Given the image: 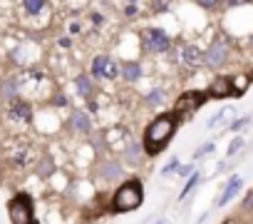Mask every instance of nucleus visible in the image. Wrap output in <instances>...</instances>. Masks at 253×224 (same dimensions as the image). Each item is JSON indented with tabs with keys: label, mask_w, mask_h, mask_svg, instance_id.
<instances>
[{
	"label": "nucleus",
	"mask_w": 253,
	"mask_h": 224,
	"mask_svg": "<svg viewBox=\"0 0 253 224\" xmlns=\"http://www.w3.org/2000/svg\"><path fill=\"white\" fill-rule=\"evenodd\" d=\"M176 127H179V117L174 115V112H162V115H157L147 130H144V137H142V150L147 157H159L169 142L174 140L176 135Z\"/></svg>",
	"instance_id": "f257e3e1"
},
{
	"label": "nucleus",
	"mask_w": 253,
	"mask_h": 224,
	"mask_svg": "<svg viewBox=\"0 0 253 224\" xmlns=\"http://www.w3.org/2000/svg\"><path fill=\"white\" fill-rule=\"evenodd\" d=\"M144 204V182L139 177H126L117 184L109 199V212L112 214H129Z\"/></svg>",
	"instance_id": "f03ea898"
},
{
	"label": "nucleus",
	"mask_w": 253,
	"mask_h": 224,
	"mask_svg": "<svg viewBox=\"0 0 253 224\" xmlns=\"http://www.w3.org/2000/svg\"><path fill=\"white\" fill-rule=\"evenodd\" d=\"M139 48L147 55H164L171 50V38L164 28H144L139 33Z\"/></svg>",
	"instance_id": "7ed1b4c3"
},
{
	"label": "nucleus",
	"mask_w": 253,
	"mask_h": 224,
	"mask_svg": "<svg viewBox=\"0 0 253 224\" xmlns=\"http://www.w3.org/2000/svg\"><path fill=\"white\" fill-rule=\"evenodd\" d=\"M8 217L13 224H35V207L28 192H18L8 202Z\"/></svg>",
	"instance_id": "20e7f679"
},
{
	"label": "nucleus",
	"mask_w": 253,
	"mask_h": 224,
	"mask_svg": "<svg viewBox=\"0 0 253 224\" xmlns=\"http://www.w3.org/2000/svg\"><path fill=\"white\" fill-rule=\"evenodd\" d=\"M89 77L94 82H112L119 77V62L117 57L107 55V53H99L89 60Z\"/></svg>",
	"instance_id": "39448f33"
},
{
	"label": "nucleus",
	"mask_w": 253,
	"mask_h": 224,
	"mask_svg": "<svg viewBox=\"0 0 253 224\" xmlns=\"http://www.w3.org/2000/svg\"><path fill=\"white\" fill-rule=\"evenodd\" d=\"M209 100V92L206 90H186L176 97L174 102V115L176 117H184V115H194V112Z\"/></svg>",
	"instance_id": "423d86ee"
},
{
	"label": "nucleus",
	"mask_w": 253,
	"mask_h": 224,
	"mask_svg": "<svg viewBox=\"0 0 253 224\" xmlns=\"http://www.w3.org/2000/svg\"><path fill=\"white\" fill-rule=\"evenodd\" d=\"M94 177L99 182H104V184L122 182L124 179V165H122V160H117V157H102V160H97Z\"/></svg>",
	"instance_id": "0eeeda50"
},
{
	"label": "nucleus",
	"mask_w": 253,
	"mask_h": 224,
	"mask_svg": "<svg viewBox=\"0 0 253 224\" xmlns=\"http://www.w3.org/2000/svg\"><path fill=\"white\" fill-rule=\"evenodd\" d=\"M226 60H228V43L223 38H213L211 45L204 50V65L211 70H218L226 65Z\"/></svg>",
	"instance_id": "6e6552de"
},
{
	"label": "nucleus",
	"mask_w": 253,
	"mask_h": 224,
	"mask_svg": "<svg viewBox=\"0 0 253 224\" xmlns=\"http://www.w3.org/2000/svg\"><path fill=\"white\" fill-rule=\"evenodd\" d=\"M70 130L72 132H77V135H82V137H89L92 135V127H94V122H92V117H89V112L87 110H72L70 112Z\"/></svg>",
	"instance_id": "1a4fd4ad"
},
{
	"label": "nucleus",
	"mask_w": 253,
	"mask_h": 224,
	"mask_svg": "<svg viewBox=\"0 0 253 224\" xmlns=\"http://www.w3.org/2000/svg\"><path fill=\"white\" fill-rule=\"evenodd\" d=\"M8 117L13 120V122H33L35 120V115H33V105L30 102H25V100H13L10 102V107H8Z\"/></svg>",
	"instance_id": "9d476101"
},
{
	"label": "nucleus",
	"mask_w": 253,
	"mask_h": 224,
	"mask_svg": "<svg viewBox=\"0 0 253 224\" xmlns=\"http://www.w3.org/2000/svg\"><path fill=\"white\" fill-rule=\"evenodd\" d=\"M179 60H181V65H184V67L196 70V67H201V65H204V50H199L196 45L186 43V45H181V48H179Z\"/></svg>",
	"instance_id": "9b49d317"
},
{
	"label": "nucleus",
	"mask_w": 253,
	"mask_h": 224,
	"mask_svg": "<svg viewBox=\"0 0 253 224\" xmlns=\"http://www.w3.org/2000/svg\"><path fill=\"white\" fill-rule=\"evenodd\" d=\"M147 160L144 150H142V142H134L129 140L126 142V147L122 150V165H129V167H142Z\"/></svg>",
	"instance_id": "f8f14e48"
},
{
	"label": "nucleus",
	"mask_w": 253,
	"mask_h": 224,
	"mask_svg": "<svg viewBox=\"0 0 253 224\" xmlns=\"http://www.w3.org/2000/svg\"><path fill=\"white\" fill-rule=\"evenodd\" d=\"M75 92H77V97H82L84 102L97 95V82L89 77V72H80V75L75 77Z\"/></svg>",
	"instance_id": "ddd939ff"
},
{
	"label": "nucleus",
	"mask_w": 253,
	"mask_h": 224,
	"mask_svg": "<svg viewBox=\"0 0 253 224\" xmlns=\"http://www.w3.org/2000/svg\"><path fill=\"white\" fill-rule=\"evenodd\" d=\"M20 95V77L18 75H8L0 80V100L3 102H13Z\"/></svg>",
	"instance_id": "4468645a"
},
{
	"label": "nucleus",
	"mask_w": 253,
	"mask_h": 224,
	"mask_svg": "<svg viewBox=\"0 0 253 224\" xmlns=\"http://www.w3.org/2000/svg\"><path fill=\"white\" fill-rule=\"evenodd\" d=\"M206 92H209V97H228V95L238 97V92L233 87V80H228V77H216Z\"/></svg>",
	"instance_id": "2eb2a0df"
},
{
	"label": "nucleus",
	"mask_w": 253,
	"mask_h": 224,
	"mask_svg": "<svg viewBox=\"0 0 253 224\" xmlns=\"http://www.w3.org/2000/svg\"><path fill=\"white\" fill-rule=\"evenodd\" d=\"M142 62H137V60H124V62H119V77L124 80V82H139L142 80Z\"/></svg>",
	"instance_id": "dca6fc26"
},
{
	"label": "nucleus",
	"mask_w": 253,
	"mask_h": 224,
	"mask_svg": "<svg viewBox=\"0 0 253 224\" xmlns=\"http://www.w3.org/2000/svg\"><path fill=\"white\" fill-rule=\"evenodd\" d=\"M241 187H243V179L238 177V174H233L231 179H228V184L223 187V192H221V197L216 199V207H226L238 192H241Z\"/></svg>",
	"instance_id": "f3484780"
},
{
	"label": "nucleus",
	"mask_w": 253,
	"mask_h": 224,
	"mask_svg": "<svg viewBox=\"0 0 253 224\" xmlns=\"http://www.w3.org/2000/svg\"><path fill=\"white\" fill-rule=\"evenodd\" d=\"M55 172H57V167H55V160H52L50 155H42V157L35 162V174H38V177L47 179V177H52Z\"/></svg>",
	"instance_id": "a211bd4d"
},
{
	"label": "nucleus",
	"mask_w": 253,
	"mask_h": 224,
	"mask_svg": "<svg viewBox=\"0 0 253 224\" xmlns=\"http://www.w3.org/2000/svg\"><path fill=\"white\" fill-rule=\"evenodd\" d=\"M20 5H23V15H28V18H38V15L45 13L47 0H20Z\"/></svg>",
	"instance_id": "6ab92c4d"
},
{
	"label": "nucleus",
	"mask_w": 253,
	"mask_h": 224,
	"mask_svg": "<svg viewBox=\"0 0 253 224\" xmlns=\"http://www.w3.org/2000/svg\"><path fill=\"white\" fill-rule=\"evenodd\" d=\"M164 100H167V92H164L162 87H157V90H149V92L144 95V105H147V107H159Z\"/></svg>",
	"instance_id": "aec40b11"
},
{
	"label": "nucleus",
	"mask_w": 253,
	"mask_h": 224,
	"mask_svg": "<svg viewBox=\"0 0 253 224\" xmlns=\"http://www.w3.org/2000/svg\"><path fill=\"white\" fill-rule=\"evenodd\" d=\"M199 179H201V174H199V172H194V174H191V177L186 179V184H184V189L179 192V197H176V199H179V202H184V199H186V197H189V194H191V192L196 189Z\"/></svg>",
	"instance_id": "412c9836"
},
{
	"label": "nucleus",
	"mask_w": 253,
	"mask_h": 224,
	"mask_svg": "<svg viewBox=\"0 0 253 224\" xmlns=\"http://www.w3.org/2000/svg\"><path fill=\"white\" fill-rule=\"evenodd\" d=\"M179 167H181L179 157H171V160L162 167V172H159V174H162V177H171V174H176V172H179Z\"/></svg>",
	"instance_id": "4be33fe9"
},
{
	"label": "nucleus",
	"mask_w": 253,
	"mask_h": 224,
	"mask_svg": "<svg viewBox=\"0 0 253 224\" xmlns=\"http://www.w3.org/2000/svg\"><path fill=\"white\" fill-rule=\"evenodd\" d=\"M213 150H216V145H213V142H206V145H201V147L194 152V162H196V160H204V157H209Z\"/></svg>",
	"instance_id": "5701e85b"
},
{
	"label": "nucleus",
	"mask_w": 253,
	"mask_h": 224,
	"mask_svg": "<svg viewBox=\"0 0 253 224\" xmlns=\"http://www.w3.org/2000/svg\"><path fill=\"white\" fill-rule=\"evenodd\" d=\"M171 5V0H152V10L154 13H167Z\"/></svg>",
	"instance_id": "b1692460"
},
{
	"label": "nucleus",
	"mask_w": 253,
	"mask_h": 224,
	"mask_svg": "<svg viewBox=\"0 0 253 224\" xmlns=\"http://www.w3.org/2000/svg\"><path fill=\"white\" fill-rule=\"evenodd\" d=\"M241 147H243V137H233V140H231V145H228V150H226V155H228V157H233Z\"/></svg>",
	"instance_id": "393cba45"
},
{
	"label": "nucleus",
	"mask_w": 253,
	"mask_h": 224,
	"mask_svg": "<svg viewBox=\"0 0 253 224\" xmlns=\"http://www.w3.org/2000/svg\"><path fill=\"white\" fill-rule=\"evenodd\" d=\"M228 112H231L228 107H226V110H218V112H216V115H213V117H211V120H209L206 125H209V127H213V125H218V122H221V120H223V117L228 115Z\"/></svg>",
	"instance_id": "a878e982"
},
{
	"label": "nucleus",
	"mask_w": 253,
	"mask_h": 224,
	"mask_svg": "<svg viewBox=\"0 0 253 224\" xmlns=\"http://www.w3.org/2000/svg\"><path fill=\"white\" fill-rule=\"evenodd\" d=\"M67 95H62V92H57V95H52V105L55 107H67Z\"/></svg>",
	"instance_id": "bb28decb"
},
{
	"label": "nucleus",
	"mask_w": 253,
	"mask_h": 224,
	"mask_svg": "<svg viewBox=\"0 0 253 224\" xmlns=\"http://www.w3.org/2000/svg\"><path fill=\"white\" fill-rule=\"evenodd\" d=\"M248 122H251V117H241V120L231 122V127H228V130H231V132H238V130H243V127H246Z\"/></svg>",
	"instance_id": "cd10ccee"
},
{
	"label": "nucleus",
	"mask_w": 253,
	"mask_h": 224,
	"mask_svg": "<svg viewBox=\"0 0 253 224\" xmlns=\"http://www.w3.org/2000/svg\"><path fill=\"white\" fill-rule=\"evenodd\" d=\"M176 174H179V177H184V179H189V177L194 174V165H181Z\"/></svg>",
	"instance_id": "c85d7f7f"
},
{
	"label": "nucleus",
	"mask_w": 253,
	"mask_h": 224,
	"mask_svg": "<svg viewBox=\"0 0 253 224\" xmlns=\"http://www.w3.org/2000/svg\"><path fill=\"white\" fill-rule=\"evenodd\" d=\"M194 3H196L199 8H204V10H211V8L218 5V0H194Z\"/></svg>",
	"instance_id": "c756f323"
},
{
	"label": "nucleus",
	"mask_w": 253,
	"mask_h": 224,
	"mask_svg": "<svg viewBox=\"0 0 253 224\" xmlns=\"http://www.w3.org/2000/svg\"><path fill=\"white\" fill-rule=\"evenodd\" d=\"M80 33H82V25H80V23H75V20H72V23H70V25H67V35H72V38H77V35H80Z\"/></svg>",
	"instance_id": "7c9ffc66"
},
{
	"label": "nucleus",
	"mask_w": 253,
	"mask_h": 224,
	"mask_svg": "<svg viewBox=\"0 0 253 224\" xmlns=\"http://www.w3.org/2000/svg\"><path fill=\"white\" fill-rule=\"evenodd\" d=\"M243 212H253V189L246 192V199H243Z\"/></svg>",
	"instance_id": "2f4dec72"
},
{
	"label": "nucleus",
	"mask_w": 253,
	"mask_h": 224,
	"mask_svg": "<svg viewBox=\"0 0 253 224\" xmlns=\"http://www.w3.org/2000/svg\"><path fill=\"white\" fill-rule=\"evenodd\" d=\"M124 15H126V18H137V15H139V5H126V8H124Z\"/></svg>",
	"instance_id": "473e14b6"
},
{
	"label": "nucleus",
	"mask_w": 253,
	"mask_h": 224,
	"mask_svg": "<svg viewBox=\"0 0 253 224\" xmlns=\"http://www.w3.org/2000/svg\"><path fill=\"white\" fill-rule=\"evenodd\" d=\"M246 3H251V0H226L228 8H238V5H246Z\"/></svg>",
	"instance_id": "72a5a7b5"
},
{
	"label": "nucleus",
	"mask_w": 253,
	"mask_h": 224,
	"mask_svg": "<svg viewBox=\"0 0 253 224\" xmlns=\"http://www.w3.org/2000/svg\"><path fill=\"white\" fill-rule=\"evenodd\" d=\"M57 45H60V48H70V45H72V40H70L67 35H62V38H57Z\"/></svg>",
	"instance_id": "f704fd0d"
},
{
	"label": "nucleus",
	"mask_w": 253,
	"mask_h": 224,
	"mask_svg": "<svg viewBox=\"0 0 253 224\" xmlns=\"http://www.w3.org/2000/svg\"><path fill=\"white\" fill-rule=\"evenodd\" d=\"M87 107H89V112H97V110H99V102H97V97L87 100Z\"/></svg>",
	"instance_id": "c9c22d12"
},
{
	"label": "nucleus",
	"mask_w": 253,
	"mask_h": 224,
	"mask_svg": "<svg viewBox=\"0 0 253 224\" xmlns=\"http://www.w3.org/2000/svg\"><path fill=\"white\" fill-rule=\"evenodd\" d=\"M126 3H129V5H137V0H126Z\"/></svg>",
	"instance_id": "e433bc0d"
},
{
	"label": "nucleus",
	"mask_w": 253,
	"mask_h": 224,
	"mask_svg": "<svg viewBox=\"0 0 253 224\" xmlns=\"http://www.w3.org/2000/svg\"><path fill=\"white\" fill-rule=\"evenodd\" d=\"M157 224H167V222H164V219H157Z\"/></svg>",
	"instance_id": "4c0bfd02"
},
{
	"label": "nucleus",
	"mask_w": 253,
	"mask_h": 224,
	"mask_svg": "<svg viewBox=\"0 0 253 224\" xmlns=\"http://www.w3.org/2000/svg\"><path fill=\"white\" fill-rule=\"evenodd\" d=\"M251 48H253V35H251Z\"/></svg>",
	"instance_id": "58836bf2"
}]
</instances>
